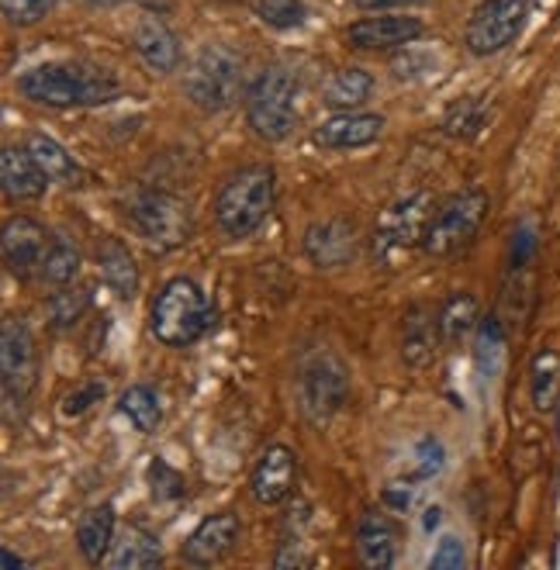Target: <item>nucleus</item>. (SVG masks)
<instances>
[{"label": "nucleus", "instance_id": "obj_1", "mask_svg": "<svg viewBox=\"0 0 560 570\" xmlns=\"http://www.w3.org/2000/svg\"><path fill=\"white\" fill-rule=\"evenodd\" d=\"M21 97L46 108H94L121 94L118 80L83 62H46L18 80Z\"/></svg>", "mask_w": 560, "mask_h": 570}, {"label": "nucleus", "instance_id": "obj_2", "mask_svg": "<svg viewBox=\"0 0 560 570\" xmlns=\"http://www.w3.org/2000/svg\"><path fill=\"white\" fill-rule=\"evenodd\" d=\"M274 190L277 177L271 166H243L239 174H233L218 197H215V222L228 239H246L267 222L274 208Z\"/></svg>", "mask_w": 560, "mask_h": 570}, {"label": "nucleus", "instance_id": "obj_3", "mask_svg": "<svg viewBox=\"0 0 560 570\" xmlns=\"http://www.w3.org/2000/svg\"><path fill=\"white\" fill-rule=\"evenodd\" d=\"M212 325V305L205 291L187 277H174L156 294L149 328L163 346H190Z\"/></svg>", "mask_w": 560, "mask_h": 570}, {"label": "nucleus", "instance_id": "obj_4", "mask_svg": "<svg viewBox=\"0 0 560 570\" xmlns=\"http://www.w3.org/2000/svg\"><path fill=\"white\" fill-rule=\"evenodd\" d=\"M246 121L259 139L281 142L298 125V80L284 66L263 70L246 94Z\"/></svg>", "mask_w": 560, "mask_h": 570}, {"label": "nucleus", "instance_id": "obj_5", "mask_svg": "<svg viewBox=\"0 0 560 570\" xmlns=\"http://www.w3.org/2000/svg\"><path fill=\"white\" fill-rule=\"evenodd\" d=\"M184 90L202 111H225L243 97V59L225 46H205L184 73Z\"/></svg>", "mask_w": 560, "mask_h": 570}, {"label": "nucleus", "instance_id": "obj_6", "mask_svg": "<svg viewBox=\"0 0 560 570\" xmlns=\"http://www.w3.org/2000/svg\"><path fill=\"white\" fill-rule=\"evenodd\" d=\"M128 218L139 228V236L159 249H174L190 239V208L187 200L167 190H139L128 197Z\"/></svg>", "mask_w": 560, "mask_h": 570}, {"label": "nucleus", "instance_id": "obj_7", "mask_svg": "<svg viewBox=\"0 0 560 570\" xmlns=\"http://www.w3.org/2000/svg\"><path fill=\"white\" fill-rule=\"evenodd\" d=\"M484 215H488V197L481 190H464V194L450 197L433 215L430 228H425V239H422L425 253L450 256L456 249H464L478 236Z\"/></svg>", "mask_w": 560, "mask_h": 570}, {"label": "nucleus", "instance_id": "obj_8", "mask_svg": "<svg viewBox=\"0 0 560 570\" xmlns=\"http://www.w3.org/2000/svg\"><path fill=\"white\" fill-rule=\"evenodd\" d=\"M525 11H530V0H481L464 31L468 49L474 56L502 52L522 31Z\"/></svg>", "mask_w": 560, "mask_h": 570}, {"label": "nucleus", "instance_id": "obj_9", "mask_svg": "<svg viewBox=\"0 0 560 570\" xmlns=\"http://www.w3.org/2000/svg\"><path fill=\"white\" fill-rule=\"evenodd\" d=\"M430 222H433V197L425 190L399 200V205H391L377 222L374 253L387 259L394 253L412 249L419 239H425V228H430Z\"/></svg>", "mask_w": 560, "mask_h": 570}, {"label": "nucleus", "instance_id": "obj_10", "mask_svg": "<svg viewBox=\"0 0 560 570\" xmlns=\"http://www.w3.org/2000/svg\"><path fill=\"white\" fill-rule=\"evenodd\" d=\"M0 374H4V394L8 401L28 397V391L39 381V346L31 328L18 318L4 322L0 332Z\"/></svg>", "mask_w": 560, "mask_h": 570}, {"label": "nucleus", "instance_id": "obj_11", "mask_svg": "<svg viewBox=\"0 0 560 570\" xmlns=\"http://www.w3.org/2000/svg\"><path fill=\"white\" fill-rule=\"evenodd\" d=\"M52 239L49 232L31 222L24 215L11 218L4 225V236H0V249H4V263L14 277H31V274H42V263H46V253H49Z\"/></svg>", "mask_w": 560, "mask_h": 570}, {"label": "nucleus", "instance_id": "obj_12", "mask_svg": "<svg viewBox=\"0 0 560 570\" xmlns=\"http://www.w3.org/2000/svg\"><path fill=\"white\" fill-rule=\"evenodd\" d=\"M302 397H305V412L315 422L328 419L346 397V371L328 353L308 360L302 374Z\"/></svg>", "mask_w": 560, "mask_h": 570}, {"label": "nucleus", "instance_id": "obj_13", "mask_svg": "<svg viewBox=\"0 0 560 570\" xmlns=\"http://www.w3.org/2000/svg\"><path fill=\"white\" fill-rule=\"evenodd\" d=\"M422 36V21L412 14H377L350 24L346 39L353 49L364 52H381V49H402Z\"/></svg>", "mask_w": 560, "mask_h": 570}, {"label": "nucleus", "instance_id": "obj_14", "mask_svg": "<svg viewBox=\"0 0 560 570\" xmlns=\"http://www.w3.org/2000/svg\"><path fill=\"white\" fill-rule=\"evenodd\" d=\"M294 484H298V456L287 446H271L253 466V498L259 505H281L284 498H291Z\"/></svg>", "mask_w": 560, "mask_h": 570}, {"label": "nucleus", "instance_id": "obj_15", "mask_svg": "<svg viewBox=\"0 0 560 570\" xmlns=\"http://www.w3.org/2000/svg\"><path fill=\"white\" fill-rule=\"evenodd\" d=\"M305 253L315 266L336 271L356 256V225L350 218H325L305 232Z\"/></svg>", "mask_w": 560, "mask_h": 570}, {"label": "nucleus", "instance_id": "obj_16", "mask_svg": "<svg viewBox=\"0 0 560 570\" xmlns=\"http://www.w3.org/2000/svg\"><path fill=\"white\" fill-rule=\"evenodd\" d=\"M239 543V519L236 515H212L190 532V540L184 543V560L194 567H212L225 560Z\"/></svg>", "mask_w": 560, "mask_h": 570}, {"label": "nucleus", "instance_id": "obj_17", "mask_svg": "<svg viewBox=\"0 0 560 570\" xmlns=\"http://www.w3.org/2000/svg\"><path fill=\"white\" fill-rule=\"evenodd\" d=\"M384 118L381 115H360V111H343L336 118H328L318 131L315 142L322 149H360L381 139Z\"/></svg>", "mask_w": 560, "mask_h": 570}, {"label": "nucleus", "instance_id": "obj_18", "mask_svg": "<svg viewBox=\"0 0 560 570\" xmlns=\"http://www.w3.org/2000/svg\"><path fill=\"white\" fill-rule=\"evenodd\" d=\"M0 180H4V194L11 200H36L46 194L49 174L28 149H4V156H0Z\"/></svg>", "mask_w": 560, "mask_h": 570}, {"label": "nucleus", "instance_id": "obj_19", "mask_svg": "<svg viewBox=\"0 0 560 570\" xmlns=\"http://www.w3.org/2000/svg\"><path fill=\"white\" fill-rule=\"evenodd\" d=\"M356 550L360 560L367 567H391L394 563V550H399V532H394V522L384 512H364L356 525Z\"/></svg>", "mask_w": 560, "mask_h": 570}, {"label": "nucleus", "instance_id": "obj_20", "mask_svg": "<svg viewBox=\"0 0 560 570\" xmlns=\"http://www.w3.org/2000/svg\"><path fill=\"white\" fill-rule=\"evenodd\" d=\"M131 42H136V52L143 56V62L149 66V70L156 73H174L177 62H180V42L174 31L149 18L136 28V36H131Z\"/></svg>", "mask_w": 560, "mask_h": 570}, {"label": "nucleus", "instance_id": "obj_21", "mask_svg": "<svg viewBox=\"0 0 560 570\" xmlns=\"http://www.w3.org/2000/svg\"><path fill=\"white\" fill-rule=\"evenodd\" d=\"M77 543L90 563H101L115 547V509L111 505L87 509L77 522Z\"/></svg>", "mask_w": 560, "mask_h": 570}, {"label": "nucleus", "instance_id": "obj_22", "mask_svg": "<svg viewBox=\"0 0 560 570\" xmlns=\"http://www.w3.org/2000/svg\"><path fill=\"white\" fill-rule=\"evenodd\" d=\"M159 560H163V550L156 543V535L139 525H128L108 553V563L115 570H143V567H156Z\"/></svg>", "mask_w": 560, "mask_h": 570}, {"label": "nucleus", "instance_id": "obj_23", "mask_svg": "<svg viewBox=\"0 0 560 570\" xmlns=\"http://www.w3.org/2000/svg\"><path fill=\"white\" fill-rule=\"evenodd\" d=\"M24 149L36 156V163L42 166V170L49 174V180H56V184H80V166L73 163V156L66 153L56 139H49V136H42V131H36L28 142H24Z\"/></svg>", "mask_w": 560, "mask_h": 570}, {"label": "nucleus", "instance_id": "obj_24", "mask_svg": "<svg viewBox=\"0 0 560 570\" xmlns=\"http://www.w3.org/2000/svg\"><path fill=\"white\" fill-rule=\"evenodd\" d=\"M371 90H374V77L367 70H356V66H350V70H340L333 80H328V87L322 94L325 97L322 105L336 108V111H353L371 97Z\"/></svg>", "mask_w": 560, "mask_h": 570}, {"label": "nucleus", "instance_id": "obj_25", "mask_svg": "<svg viewBox=\"0 0 560 570\" xmlns=\"http://www.w3.org/2000/svg\"><path fill=\"white\" fill-rule=\"evenodd\" d=\"M97 259H101V277L108 281V287L118 294V297H131L139 291V271H136V259H131V253L121 246V243H105L101 253H97Z\"/></svg>", "mask_w": 560, "mask_h": 570}, {"label": "nucleus", "instance_id": "obj_26", "mask_svg": "<svg viewBox=\"0 0 560 570\" xmlns=\"http://www.w3.org/2000/svg\"><path fill=\"white\" fill-rule=\"evenodd\" d=\"M440 340L443 343H464L468 335L478 328V301L471 294H453L440 308Z\"/></svg>", "mask_w": 560, "mask_h": 570}, {"label": "nucleus", "instance_id": "obj_27", "mask_svg": "<svg viewBox=\"0 0 560 570\" xmlns=\"http://www.w3.org/2000/svg\"><path fill=\"white\" fill-rule=\"evenodd\" d=\"M118 412L131 419V425H136L139 432H156V425L163 422V409H159V397L153 387L146 384H136L128 387L121 397H118Z\"/></svg>", "mask_w": 560, "mask_h": 570}, {"label": "nucleus", "instance_id": "obj_28", "mask_svg": "<svg viewBox=\"0 0 560 570\" xmlns=\"http://www.w3.org/2000/svg\"><path fill=\"white\" fill-rule=\"evenodd\" d=\"M560 397V356L553 350H543L533 360V405L540 412H550Z\"/></svg>", "mask_w": 560, "mask_h": 570}, {"label": "nucleus", "instance_id": "obj_29", "mask_svg": "<svg viewBox=\"0 0 560 570\" xmlns=\"http://www.w3.org/2000/svg\"><path fill=\"white\" fill-rule=\"evenodd\" d=\"M436 335H440V322L422 318V312H412L409 325H405V356L415 366H425L433 360V346H436Z\"/></svg>", "mask_w": 560, "mask_h": 570}, {"label": "nucleus", "instance_id": "obj_30", "mask_svg": "<svg viewBox=\"0 0 560 570\" xmlns=\"http://www.w3.org/2000/svg\"><path fill=\"white\" fill-rule=\"evenodd\" d=\"M77 274H80L77 246L66 243V239H52V246L46 253V263H42V281H49L56 287H66V284H73Z\"/></svg>", "mask_w": 560, "mask_h": 570}, {"label": "nucleus", "instance_id": "obj_31", "mask_svg": "<svg viewBox=\"0 0 560 570\" xmlns=\"http://www.w3.org/2000/svg\"><path fill=\"white\" fill-rule=\"evenodd\" d=\"M253 8H256V18H259L263 24L281 28V31L298 28V24H305V18H308V8L302 4V0H256Z\"/></svg>", "mask_w": 560, "mask_h": 570}, {"label": "nucleus", "instance_id": "obj_32", "mask_svg": "<svg viewBox=\"0 0 560 570\" xmlns=\"http://www.w3.org/2000/svg\"><path fill=\"white\" fill-rule=\"evenodd\" d=\"M87 305H90L87 291H77V287L70 291V287H62V291H56V294L49 297V318H52L56 328H73V325L83 318Z\"/></svg>", "mask_w": 560, "mask_h": 570}, {"label": "nucleus", "instance_id": "obj_33", "mask_svg": "<svg viewBox=\"0 0 560 570\" xmlns=\"http://www.w3.org/2000/svg\"><path fill=\"white\" fill-rule=\"evenodd\" d=\"M0 8H4V18L11 24L28 28V24H39L56 8V0H0Z\"/></svg>", "mask_w": 560, "mask_h": 570}, {"label": "nucleus", "instance_id": "obj_34", "mask_svg": "<svg viewBox=\"0 0 560 570\" xmlns=\"http://www.w3.org/2000/svg\"><path fill=\"white\" fill-rule=\"evenodd\" d=\"M149 481H153V491L159 498H180L184 494V478L177 471H170V466L163 463V460H156L149 466Z\"/></svg>", "mask_w": 560, "mask_h": 570}, {"label": "nucleus", "instance_id": "obj_35", "mask_svg": "<svg viewBox=\"0 0 560 570\" xmlns=\"http://www.w3.org/2000/svg\"><path fill=\"white\" fill-rule=\"evenodd\" d=\"M464 563H468L464 547H460V540H453V535H446L433 553V570H460Z\"/></svg>", "mask_w": 560, "mask_h": 570}, {"label": "nucleus", "instance_id": "obj_36", "mask_svg": "<svg viewBox=\"0 0 560 570\" xmlns=\"http://www.w3.org/2000/svg\"><path fill=\"white\" fill-rule=\"evenodd\" d=\"M443 471V446H440V440H422L419 443V474L422 478H433V474H440Z\"/></svg>", "mask_w": 560, "mask_h": 570}, {"label": "nucleus", "instance_id": "obj_37", "mask_svg": "<svg viewBox=\"0 0 560 570\" xmlns=\"http://www.w3.org/2000/svg\"><path fill=\"white\" fill-rule=\"evenodd\" d=\"M105 397V384H87L83 391L70 394V401H66V415H80L83 409H90V401Z\"/></svg>", "mask_w": 560, "mask_h": 570}, {"label": "nucleus", "instance_id": "obj_38", "mask_svg": "<svg viewBox=\"0 0 560 570\" xmlns=\"http://www.w3.org/2000/svg\"><path fill=\"white\" fill-rule=\"evenodd\" d=\"M533 253V232L530 228H519V236H515V246H512V266L525 263V256Z\"/></svg>", "mask_w": 560, "mask_h": 570}, {"label": "nucleus", "instance_id": "obj_39", "mask_svg": "<svg viewBox=\"0 0 560 570\" xmlns=\"http://www.w3.org/2000/svg\"><path fill=\"white\" fill-rule=\"evenodd\" d=\"M360 11H387V8H402V4H415V0H353Z\"/></svg>", "mask_w": 560, "mask_h": 570}, {"label": "nucleus", "instance_id": "obj_40", "mask_svg": "<svg viewBox=\"0 0 560 570\" xmlns=\"http://www.w3.org/2000/svg\"><path fill=\"white\" fill-rule=\"evenodd\" d=\"M0 557H4V567H8V570H21V560H18V557H14L11 550H4V553H0Z\"/></svg>", "mask_w": 560, "mask_h": 570}, {"label": "nucleus", "instance_id": "obj_41", "mask_svg": "<svg viewBox=\"0 0 560 570\" xmlns=\"http://www.w3.org/2000/svg\"><path fill=\"white\" fill-rule=\"evenodd\" d=\"M440 525V509H430L425 512V529H436Z\"/></svg>", "mask_w": 560, "mask_h": 570}, {"label": "nucleus", "instance_id": "obj_42", "mask_svg": "<svg viewBox=\"0 0 560 570\" xmlns=\"http://www.w3.org/2000/svg\"><path fill=\"white\" fill-rule=\"evenodd\" d=\"M94 8H115V4H125V0H87Z\"/></svg>", "mask_w": 560, "mask_h": 570}]
</instances>
